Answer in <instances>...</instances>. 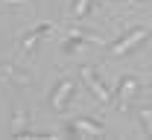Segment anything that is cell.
Instances as JSON below:
<instances>
[{"instance_id": "obj_1", "label": "cell", "mask_w": 152, "mask_h": 140, "mask_svg": "<svg viewBox=\"0 0 152 140\" xmlns=\"http://www.w3.org/2000/svg\"><path fill=\"white\" fill-rule=\"evenodd\" d=\"M79 76H82V82L88 85V91L94 94V99H99L102 105H111V102H114V91H108V88L102 85V79L96 76L94 67H88V64H85V67H79Z\"/></svg>"}, {"instance_id": "obj_5", "label": "cell", "mask_w": 152, "mask_h": 140, "mask_svg": "<svg viewBox=\"0 0 152 140\" xmlns=\"http://www.w3.org/2000/svg\"><path fill=\"white\" fill-rule=\"evenodd\" d=\"M137 88H140V82L134 79V76H123L120 85H117V91H114V108H120V111H126L129 108V99H132L134 94H137Z\"/></svg>"}, {"instance_id": "obj_8", "label": "cell", "mask_w": 152, "mask_h": 140, "mask_svg": "<svg viewBox=\"0 0 152 140\" xmlns=\"http://www.w3.org/2000/svg\"><path fill=\"white\" fill-rule=\"evenodd\" d=\"M12 134L15 137L29 134V114L26 111H15V117H12Z\"/></svg>"}, {"instance_id": "obj_2", "label": "cell", "mask_w": 152, "mask_h": 140, "mask_svg": "<svg viewBox=\"0 0 152 140\" xmlns=\"http://www.w3.org/2000/svg\"><path fill=\"white\" fill-rule=\"evenodd\" d=\"M64 128H67L73 137H102V134H105V125L99 120H91V117H73Z\"/></svg>"}, {"instance_id": "obj_4", "label": "cell", "mask_w": 152, "mask_h": 140, "mask_svg": "<svg viewBox=\"0 0 152 140\" xmlns=\"http://www.w3.org/2000/svg\"><path fill=\"white\" fill-rule=\"evenodd\" d=\"M146 38H149V29H146V26H137V29L126 32L123 38H117L111 44V56H126V53H132L134 47H140Z\"/></svg>"}, {"instance_id": "obj_10", "label": "cell", "mask_w": 152, "mask_h": 140, "mask_svg": "<svg viewBox=\"0 0 152 140\" xmlns=\"http://www.w3.org/2000/svg\"><path fill=\"white\" fill-rule=\"evenodd\" d=\"M140 123H143V131L152 137V108H143L140 111Z\"/></svg>"}, {"instance_id": "obj_3", "label": "cell", "mask_w": 152, "mask_h": 140, "mask_svg": "<svg viewBox=\"0 0 152 140\" xmlns=\"http://www.w3.org/2000/svg\"><path fill=\"white\" fill-rule=\"evenodd\" d=\"M76 85L73 79H58L56 85H53V91H50V108L56 111V114H64V108H67V102H70V96H73Z\"/></svg>"}, {"instance_id": "obj_9", "label": "cell", "mask_w": 152, "mask_h": 140, "mask_svg": "<svg viewBox=\"0 0 152 140\" xmlns=\"http://www.w3.org/2000/svg\"><path fill=\"white\" fill-rule=\"evenodd\" d=\"M88 6H91V0H73V18H85V12H88Z\"/></svg>"}, {"instance_id": "obj_6", "label": "cell", "mask_w": 152, "mask_h": 140, "mask_svg": "<svg viewBox=\"0 0 152 140\" xmlns=\"http://www.w3.org/2000/svg\"><path fill=\"white\" fill-rule=\"evenodd\" d=\"M85 44H102V38H99V35H94V32L73 29L67 38L61 41V53H76V50H79V47H85Z\"/></svg>"}, {"instance_id": "obj_7", "label": "cell", "mask_w": 152, "mask_h": 140, "mask_svg": "<svg viewBox=\"0 0 152 140\" xmlns=\"http://www.w3.org/2000/svg\"><path fill=\"white\" fill-rule=\"evenodd\" d=\"M53 32V23H41V26H32L23 38H20V56H26V53H32L38 47V41L44 38V35H50Z\"/></svg>"}]
</instances>
